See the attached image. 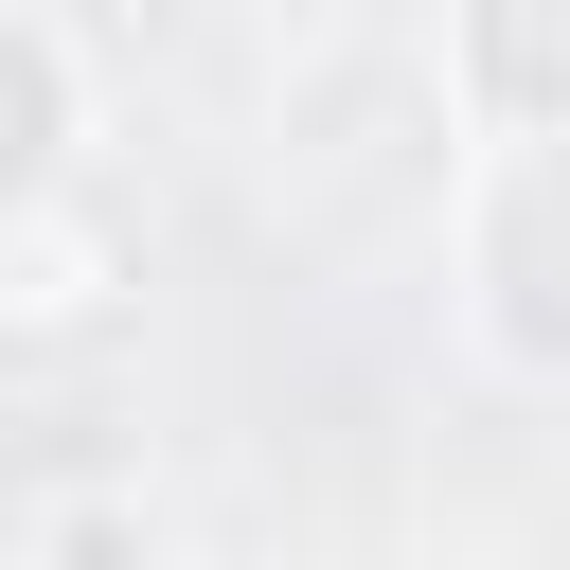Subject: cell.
<instances>
[{
	"label": "cell",
	"instance_id": "obj_1",
	"mask_svg": "<svg viewBox=\"0 0 570 570\" xmlns=\"http://www.w3.org/2000/svg\"><path fill=\"white\" fill-rule=\"evenodd\" d=\"M445 321L481 374L570 392V142H445Z\"/></svg>",
	"mask_w": 570,
	"mask_h": 570
},
{
	"label": "cell",
	"instance_id": "obj_4",
	"mask_svg": "<svg viewBox=\"0 0 570 570\" xmlns=\"http://www.w3.org/2000/svg\"><path fill=\"white\" fill-rule=\"evenodd\" d=\"M89 178V36L0 0V196H53Z\"/></svg>",
	"mask_w": 570,
	"mask_h": 570
},
{
	"label": "cell",
	"instance_id": "obj_5",
	"mask_svg": "<svg viewBox=\"0 0 570 570\" xmlns=\"http://www.w3.org/2000/svg\"><path fill=\"white\" fill-rule=\"evenodd\" d=\"M18 570H178V499L89 463V481H36L18 499Z\"/></svg>",
	"mask_w": 570,
	"mask_h": 570
},
{
	"label": "cell",
	"instance_id": "obj_2",
	"mask_svg": "<svg viewBox=\"0 0 570 570\" xmlns=\"http://www.w3.org/2000/svg\"><path fill=\"white\" fill-rule=\"evenodd\" d=\"M445 142H570V0H428Z\"/></svg>",
	"mask_w": 570,
	"mask_h": 570
},
{
	"label": "cell",
	"instance_id": "obj_3",
	"mask_svg": "<svg viewBox=\"0 0 570 570\" xmlns=\"http://www.w3.org/2000/svg\"><path fill=\"white\" fill-rule=\"evenodd\" d=\"M142 285V232L107 178H53V196H0V338H107Z\"/></svg>",
	"mask_w": 570,
	"mask_h": 570
}]
</instances>
